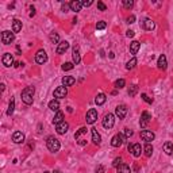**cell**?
I'll return each instance as SVG.
<instances>
[{
  "label": "cell",
  "instance_id": "obj_1",
  "mask_svg": "<svg viewBox=\"0 0 173 173\" xmlns=\"http://www.w3.org/2000/svg\"><path fill=\"white\" fill-rule=\"evenodd\" d=\"M34 93H35V88L34 86H26L22 91V100L25 104L30 106L34 102Z\"/></svg>",
  "mask_w": 173,
  "mask_h": 173
},
{
  "label": "cell",
  "instance_id": "obj_2",
  "mask_svg": "<svg viewBox=\"0 0 173 173\" xmlns=\"http://www.w3.org/2000/svg\"><path fill=\"white\" fill-rule=\"evenodd\" d=\"M46 146H48V149L50 151L56 153V151L60 150L61 143H60V141H58L57 138H54L53 135H50V137H48V139H46Z\"/></svg>",
  "mask_w": 173,
  "mask_h": 173
},
{
  "label": "cell",
  "instance_id": "obj_3",
  "mask_svg": "<svg viewBox=\"0 0 173 173\" xmlns=\"http://www.w3.org/2000/svg\"><path fill=\"white\" fill-rule=\"evenodd\" d=\"M103 127L107 128V130H110V128L114 127V125H115V116L112 115V114H107L104 118H103V122H102Z\"/></svg>",
  "mask_w": 173,
  "mask_h": 173
},
{
  "label": "cell",
  "instance_id": "obj_4",
  "mask_svg": "<svg viewBox=\"0 0 173 173\" xmlns=\"http://www.w3.org/2000/svg\"><path fill=\"white\" fill-rule=\"evenodd\" d=\"M14 39H15L14 32L8 31V30H6V31L1 32V42H3L4 45H10L11 42H14Z\"/></svg>",
  "mask_w": 173,
  "mask_h": 173
},
{
  "label": "cell",
  "instance_id": "obj_5",
  "mask_svg": "<svg viewBox=\"0 0 173 173\" xmlns=\"http://www.w3.org/2000/svg\"><path fill=\"white\" fill-rule=\"evenodd\" d=\"M85 120L88 125H93V123L97 120V111L95 108H91L89 111L86 112V116H85Z\"/></svg>",
  "mask_w": 173,
  "mask_h": 173
},
{
  "label": "cell",
  "instance_id": "obj_6",
  "mask_svg": "<svg viewBox=\"0 0 173 173\" xmlns=\"http://www.w3.org/2000/svg\"><path fill=\"white\" fill-rule=\"evenodd\" d=\"M141 138L146 142V143H150L154 138H156V135H154V133L150 131V130H142L141 131Z\"/></svg>",
  "mask_w": 173,
  "mask_h": 173
},
{
  "label": "cell",
  "instance_id": "obj_7",
  "mask_svg": "<svg viewBox=\"0 0 173 173\" xmlns=\"http://www.w3.org/2000/svg\"><path fill=\"white\" fill-rule=\"evenodd\" d=\"M127 111L128 110H127V106H126V104H120V106H118L115 108V114L119 119H125L126 115H127Z\"/></svg>",
  "mask_w": 173,
  "mask_h": 173
},
{
  "label": "cell",
  "instance_id": "obj_8",
  "mask_svg": "<svg viewBox=\"0 0 173 173\" xmlns=\"http://www.w3.org/2000/svg\"><path fill=\"white\" fill-rule=\"evenodd\" d=\"M35 61L37 64H45L46 61H48V54H46V51L43 50V49H41V50L37 51V54H35Z\"/></svg>",
  "mask_w": 173,
  "mask_h": 173
},
{
  "label": "cell",
  "instance_id": "obj_9",
  "mask_svg": "<svg viewBox=\"0 0 173 173\" xmlns=\"http://www.w3.org/2000/svg\"><path fill=\"white\" fill-rule=\"evenodd\" d=\"M150 120H151V115L149 114L148 111H143L142 112V115H141V120H139V125H141V127L142 128H145L146 126L150 123Z\"/></svg>",
  "mask_w": 173,
  "mask_h": 173
},
{
  "label": "cell",
  "instance_id": "obj_10",
  "mask_svg": "<svg viewBox=\"0 0 173 173\" xmlns=\"http://www.w3.org/2000/svg\"><path fill=\"white\" fill-rule=\"evenodd\" d=\"M125 135H122V134H116L115 137H112V139H111V146H114V148H119L120 145L125 142Z\"/></svg>",
  "mask_w": 173,
  "mask_h": 173
},
{
  "label": "cell",
  "instance_id": "obj_11",
  "mask_svg": "<svg viewBox=\"0 0 173 173\" xmlns=\"http://www.w3.org/2000/svg\"><path fill=\"white\" fill-rule=\"evenodd\" d=\"M66 93H68V91H66V86H58V88H56L54 89V97L56 99H62V97H65L66 96Z\"/></svg>",
  "mask_w": 173,
  "mask_h": 173
},
{
  "label": "cell",
  "instance_id": "obj_12",
  "mask_svg": "<svg viewBox=\"0 0 173 173\" xmlns=\"http://www.w3.org/2000/svg\"><path fill=\"white\" fill-rule=\"evenodd\" d=\"M68 128H69V125H68V122H61L60 125H57L56 126V131H57V134H60V135H64L65 133L68 131Z\"/></svg>",
  "mask_w": 173,
  "mask_h": 173
},
{
  "label": "cell",
  "instance_id": "obj_13",
  "mask_svg": "<svg viewBox=\"0 0 173 173\" xmlns=\"http://www.w3.org/2000/svg\"><path fill=\"white\" fill-rule=\"evenodd\" d=\"M1 61H3V65L4 66H11L14 64V57L11 53H4L3 54V58H1Z\"/></svg>",
  "mask_w": 173,
  "mask_h": 173
},
{
  "label": "cell",
  "instance_id": "obj_14",
  "mask_svg": "<svg viewBox=\"0 0 173 173\" xmlns=\"http://www.w3.org/2000/svg\"><path fill=\"white\" fill-rule=\"evenodd\" d=\"M69 7H71V11L79 12V11H81V8H83V1H80V0H73V1L69 3Z\"/></svg>",
  "mask_w": 173,
  "mask_h": 173
},
{
  "label": "cell",
  "instance_id": "obj_15",
  "mask_svg": "<svg viewBox=\"0 0 173 173\" xmlns=\"http://www.w3.org/2000/svg\"><path fill=\"white\" fill-rule=\"evenodd\" d=\"M72 57H73V64L79 65L81 61V56H80V49L79 46H74L73 48V53H72Z\"/></svg>",
  "mask_w": 173,
  "mask_h": 173
},
{
  "label": "cell",
  "instance_id": "obj_16",
  "mask_svg": "<svg viewBox=\"0 0 173 173\" xmlns=\"http://www.w3.org/2000/svg\"><path fill=\"white\" fill-rule=\"evenodd\" d=\"M157 66H158V69H162V71H165V69H167L168 62H167V56H165V54H161L160 57H158Z\"/></svg>",
  "mask_w": 173,
  "mask_h": 173
},
{
  "label": "cell",
  "instance_id": "obj_17",
  "mask_svg": "<svg viewBox=\"0 0 173 173\" xmlns=\"http://www.w3.org/2000/svg\"><path fill=\"white\" fill-rule=\"evenodd\" d=\"M12 141L15 143H23L25 142V134L22 131H15L12 134Z\"/></svg>",
  "mask_w": 173,
  "mask_h": 173
},
{
  "label": "cell",
  "instance_id": "obj_18",
  "mask_svg": "<svg viewBox=\"0 0 173 173\" xmlns=\"http://www.w3.org/2000/svg\"><path fill=\"white\" fill-rule=\"evenodd\" d=\"M69 49V42H66V41H62V42H60V45L57 46V54H64L65 51Z\"/></svg>",
  "mask_w": 173,
  "mask_h": 173
},
{
  "label": "cell",
  "instance_id": "obj_19",
  "mask_svg": "<svg viewBox=\"0 0 173 173\" xmlns=\"http://www.w3.org/2000/svg\"><path fill=\"white\" fill-rule=\"evenodd\" d=\"M142 26H143V29H145V30H148V31H151V30H154V27H156V23H154L151 19L146 18V19L142 22Z\"/></svg>",
  "mask_w": 173,
  "mask_h": 173
},
{
  "label": "cell",
  "instance_id": "obj_20",
  "mask_svg": "<svg viewBox=\"0 0 173 173\" xmlns=\"http://www.w3.org/2000/svg\"><path fill=\"white\" fill-rule=\"evenodd\" d=\"M91 133H92V142L95 145H100L102 143V137H100V134L97 133L96 128H91Z\"/></svg>",
  "mask_w": 173,
  "mask_h": 173
},
{
  "label": "cell",
  "instance_id": "obj_21",
  "mask_svg": "<svg viewBox=\"0 0 173 173\" xmlns=\"http://www.w3.org/2000/svg\"><path fill=\"white\" fill-rule=\"evenodd\" d=\"M64 118H65L64 112H62V111H57V114H56L54 118H53V123H54L56 126L60 125L61 122H64Z\"/></svg>",
  "mask_w": 173,
  "mask_h": 173
},
{
  "label": "cell",
  "instance_id": "obj_22",
  "mask_svg": "<svg viewBox=\"0 0 173 173\" xmlns=\"http://www.w3.org/2000/svg\"><path fill=\"white\" fill-rule=\"evenodd\" d=\"M74 83H76V79L72 76H65L64 79H62V85L64 86H72Z\"/></svg>",
  "mask_w": 173,
  "mask_h": 173
},
{
  "label": "cell",
  "instance_id": "obj_23",
  "mask_svg": "<svg viewBox=\"0 0 173 173\" xmlns=\"http://www.w3.org/2000/svg\"><path fill=\"white\" fill-rule=\"evenodd\" d=\"M142 150H143V148H142L139 143H134V145H133L131 153H133V156H134V157H139V156H141V153H142Z\"/></svg>",
  "mask_w": 173,
  "mask_h": 173
},
{
  "label": "cell",
  "instance_id": "obj_24",
  "mask_svg": "<svg viewBox=\"0 0 173 173\" xmlns=\"http://www.w3.org/2000/svg\"><path fill=\"white\" fill-rule=\"evenodd\" d=\"M139 48H141V43L138 41H133L131 43H130V51H131V54H137Z\"/></svg>",
  "mask_w": 173,
  "mask_h": 173
},
{
  "label": "cell",
  "instance_id": "obj_25",
  "mask_svg": "<svg viewBox=\"0 0 173 173\" xmlns=\"http://www.w3.org/2000/svg\"><path fill=\"white\" fill-rule=\"evenodd\" d=\"M49 108L51 110V111H60V102H58L57 99H53L51 102H49Z\"/></svg>",
  "mask_w": 173,
  "mask_h": 173
},
{
  "label": "cell",
  "instance_id": "obj_26",
  "mask_svg": "<svg viewBox=\"0 0 173 173\" xmlns=\"http://www.w3.org/2000/svg\"><path fill=\"white\" fill-rule=\"evenodd\" d=\"M22 30V22L19 19L12 20V32H19Z\"/></svg>",
  "mask_w": 173,
  "mask_h": 173
},
{
  "label": "cell",
  "instance_id": "obj_27",
  "mask_svg": "<svg viewBox=\"0 0 173 173\" xmlns=\"http://www.w3.org/2000/svg\"><path fill=\"white\" fill-rule=\"evenodd\" d=\"M116 172L118 173H131V170H130V167H128V165L122 162L118 168H116Z\"/></svg>",
  "mask_w": 173,
  "mask_h": 173
},
{
  "label": "cell",
  "instance_id": "obj_28",
  "mask_svg": "<svg viewBox=\"0 0 173 173\" xmlns=\"http://www.w3.org/2000/svg\"><path fill=\"white\" fill-rule=\"evenodd\" d=\"M164 151H165L168 156H172L173 154V143L172 142H165V143H164Z\"/></svg>",
  "mask_w": 173,
  "mask_h": 173
},
{
  "label": "cell",
  "instance_id": "obj_29",
  "mask_svg": "<svg viewBox=\"0 0 173 173\" xmlns=\"http://www.w3.org/2000/svg\"><path fill=\"white\" fill-rule=\"evenodd\" d=\"M107 100V96L104 95V93H99L96 96V99H95V103H96L97 106H102V104H104Z\"/></svg>",
  "mask_w": 173,
  "mask_h": 173
},
{
  "label": "cell",
  "instance_id": "obj_30",
  "mask_svg": "<svg viewBox=\"0 0 173 173\" xmlns=\"http://www.w3.org/2000/svg\"><path fill=\"white\" fill-rule=\"evenodd\" d=\"M143 153L146 157H150L151 154H153V146H151L150 143H146L143 146Z\"/></svg>",
  "mask_w": 173,
  "mask_h": 173
},
{
  "label": "cell",
  "instance_id": "obj_31",
  "mask_svg": "<svg viewBox=\"0 0 173 173\" xmlns=\"http://www.w3.org/2000/svg\"><path fill=\"white\" fill-rule=\"evenodd\" d=\"M49 39H50L51 43H57V45H60V35H58L57 32H51L50 35H49Z\"/></svg>",
  "mask_w": 173,
  "mask_h": 173
},
{
  "label": "cell",
  "instance_id": "obj_32",
  "mask_svg": "<svg viewBox=\"0 0 173 173\" xmlns=\"http://www.w3.org/2000/svg\"><path fill=\"white\" fill-rule=\"evenodd\" d=\"M137 92H138V85H135V84H133V85H130L128 86V91H127V93H128V96H135L137 95Z\"/></svg>",
  "mask_w": 173,
  "mask_h": 173
},
{
  "label": "cell",
  "instance_id": "obj_33",
  "mask_svg": "<svg viewBox=\"0 0 173 173\" xmlns=\"http://www.w3.org/2000/svg\"><path fill=\"white\" fill-rule=\"evenodd\" d=\"M137 58H131V60H130V61L127 62V64H126V69H127V71H131V69H134L135 66H137Z\"/></svg>",
  "mask_w": 173,
  "mask_h": 173
},
{
  "label": "cell",
  "instance_id": "obj_34",
  "mask_svg": "<svg viewBox=\"0 0 173 173\" xmlns=\"http://www.w3.org/2000/svg\"><path fill=\"white\" fill-rule=\"evenodd\" d=\"M14 110H15V100L11 99L10 100V104H8V110H7V115L11 116L14 114Z\"/></svg>",
  "mask_w": 173,
  "mask_h": 173
},
{
  "label": "cell",
  "instance_id": "obj_35",
  "mask_svg": "<svg viewBox=\"0 0 173 173\" xmlns=\"http://www.w3.org/2000/svg\"><path fill=\"white\" fill-rule=\"evenodd\" d=\"M125 84H126V81L123 80V79H119V80L115 81V88H116V89H120V88H123V86H125Z\"/></svg>",
  "mask_w": 173,
  "mask_h": 173
},
{
  "label": "cell",
  "instance_id": "obj_36",
  "mask_svg": "<svg viewBox=\"0 0 173 173\" xmlns=\"http://www.w3.org/2000/svg\"><path fill=\"white\" fill-rule=\"evenodd\" d=\"M73 68H74L73 62H65V64L62 65V71H72Z\"/></svg>",
  "mask_w": 173,
  "mask_h": 173
},
{
  "label": "cell",
  "instance_id": "obj_37",
  "mask_svg": "<svg viewBox=\"0 0 173 173\" xmlns=\"http://www.w3.org/2000/svg\"><path fill=\"white\" fill-rule=\"evenodd\" d=\"M83 134H86V127H81L80 130H79L76 134H74V138H76V139H79V138H80Z\"/></svg>",
  "mask_w": 173,
  "mask_h": 173
},
{
  "label": "cell",
  "instance_id": "obj_38",
  "mask_svg": "<svg viewBox=\"0 0 173 173\" xmlns=\"http://www.w3.org/2000/svg\"><path fill=\"white\" fill-rule=\"evenodd\" d=\"M123 6H125V8H133L134 7V1L133 0H123Z\"/></svg>",
  "mask_w": 173,
  "mask_h": 173
},
{
  "label": "cell",
  "instance_id": "obj_39",
  "mask_svg": "<svg viewBox=\"0 0 173 173\" xmlns=\"http://www.w3.org/2000/svg\"><path fill=\"white\" fill-rule=\"evenodd\" d=\"M141 97H142V100H143V102L149 103V104H151V103H153V97H149L148 95H146V93H142Z\"/></svg>",
  "mask_w": 173,
  "mask_h": 173
},
{
  "label": "cell",
  "instance_id": "obj_40",
  "mask_svg": "<svg viewBox=\"0 0 173 173\" xmlns=\"http://www.w3.org/2000/svg\"><path fill=\"white\" fill-rule=\"evenodd\" d=\"M107 27V23L104 22V20H100V22L96 23V29L97 30H103V29H106Z\"/></svg>",
  "mask_w": 173,
  "mask_h": 173
},
{
  "label": "cell",
  "instance_id": "obj_41",
  "mask_svg": "<svg viewBox=\"0 0 173 173\" xmlns=\"http://www.w3.org/2000/svg\"><path fill=\"white\" fill-rule=\"evenodd\" d=\"M122 164V158L120 157H116L115 160H114V162H112V167H115V168H118L119 165Z\"/></svg>",
  "mask_w": 173,
  "mask_h": 173
},
{
  "label": "cell",
  "instance_id": "obj_42",
  "mask_svg": "<svg viewBox=\"0 0 173 173\" xmlns=\"http://www.w3.org/2000/svg\"><path fill=\"white\" fill-rule=\"evenodd\" d=\"M97 8H99L100 11H106L107 10V6L103 1H97Z\"/></svg>",
  "mask_w": 173,
  "mask_h": 173
},
{
  "label": "cell",
  "instance_id": "obj_43",
  "mask_svg": "<svg viewBox=\"0 0 173 173\" xmlns=\"http://www.w3.org/2000/svg\"><path fill=\"white\" fill-rule=\"evenodd\" d=\"M133 134H134V131H133L131 128H125V135L126 137H133Z\"/></svg>",
  "mask_w": 173,
  "mask_h": 173
},
{
  "label": "cell",
  "instance_id": "obj_44",
  "mask_svg": "<svg viewBox=\"0 0 173 173\" xmlns=\"http://www.w3.org/2000/svg\"><path fill=\"white\" fill-rule=\"evenodd\" d=\"M95 172L96 173H104V167H103V165H97L96 169H95Z\"/></svg>",
  "mask_w": 173,
  "mask_h": 173
},
{
  "label": "cell",
  "instance_id": "obj_45",
  "mask_svg": "<svg viewBox=\"0 0 173 173\" xmlns=\"http://www.w3.org/2000/svg\"><path fill=\"white\" fill-rule=\"evenodd\" d=\"M126 20H127V23H128V25H131V23H134L135 16H134V15H130V16H128V18H127Z\"/></svg>",
  "mask_w": 173,
  "mask_h": 173
},
{
  "label": "cell",
  "instance_id": "obj_46",
  "mask_svg": "<svg viewBox=\"0 0 173 173\" xmlns=\"http://www.w3.org/2000/svg\"><path fill=\"white\" fill-rule=\"evenodd\" d=\"M92 0H88V1H86V0H84L83 1V7H89V6H92Z\"/></svg>",
  "mask_w": 173,
  "mask_h": 173
},
{
  "label": "cell",
  "instance_id": "obj_47",
  "mask_svg": "<svg viewBox=\"0 0 173 173\" xmlns=\"http://www.w3.org/2000/svg\"><path fill=\"white\" fill-rule=\"evenodd\" d=\"M64 12H68V11L71 10V7H69V4H62V8H61Z\"/></svg>",
  "mask_w": 173,
  "mask_h": 173
},
{
  "label": "cell",
  "instance_id": "obj_48",
  "mask_svg": "<svg viewBox=\"0 0 173 173\" xmlns=\"http://www.w3.org/2000/svg\"><path fill=\"white\" fill-rule=\"evenodd\" d=\"M126 35H127L128 38H133V37H134V31H133V30H128V31L126 32Z\"/></svg>",
  "mask_w": 173,
  "mask_h": 173
},
{
  "label": "cell",
  "instance_id": "obj_49",
  "mask_svg": "<svg viewBox=\"0 0 173 173\" xmlns=\"http://www.w3.org/2000/svg\"><path fill=\"white\" fill-rule=\"evenodd\" d=\"M30 10H31V12H30V16H34L35 15V8H34V7H30Z\"/></svg>",
  "mask_w": 173,
  "mask_h": 173
},
{
  "label": "cell",
  "instance_id": "obj_50",
  "mask_svg": "<svg viewBox=\"0 0 173 173\" xmlns=\"http://www.w3.org/2000/svg\"><path fill=\"white\" fill-rule=\"evenodd\" d=\"M79 143H80L81 146H84V145L86 143V141H85V139H81V141H79Z\"/></svg>",
  "mask_w": 173,
  "mask_h": 173
},
{
  "label": "cell",
  "instance_id": "obj_51",
  "mask_svg": "<svg viewBox=\"0 0 173 173\" xmlns=\"http://www.w3.org/2000/svg\"><path fill=\"white\" fill-rule=\"evenodd\" d=\"M127 150H128V151H131V150H133V145H131V143H128V146H127Z\"/></svg>",
  "mask_w": 173,
  "mask_h": 173
},
{
  "label": "cell",
  "instance_id": "obj_52",
  "mask_svg": "<svg viewBox=\"0 0 173 173\" xmlns=\"http://www.w3.org/2000/svg\"><path fill=\"white\" fill-rule=\"evenodd\" d=\"M53 173H62V172H61V170H54Z\"/></svg>",
  "mask_w": 173,
  "mask_h": 173
},
{
  "label": "cell",
  "instance_id": "obj_53",
  "mask_svg": "<svg viewBox=\"0 0 173 173\" xmlns=\"http://www.w3.org/2000/svg\"><path fill=\"white\" fill-rule=\"evenodd\" d=\"M43 173H50V172H43Z\"/></svg>",
  "mask_w": 173,
  "mask_h": 173
}]
</instances>
